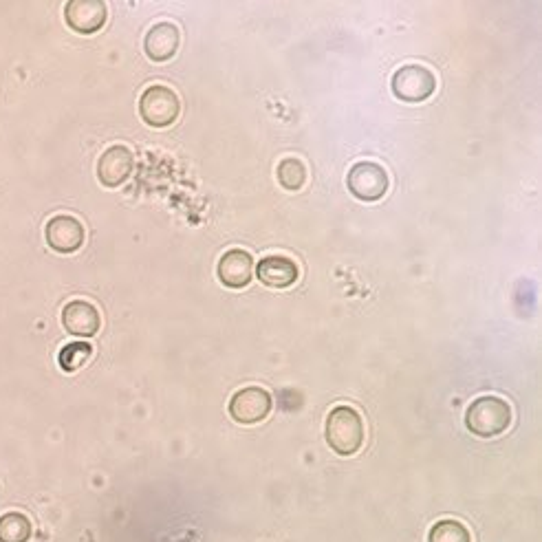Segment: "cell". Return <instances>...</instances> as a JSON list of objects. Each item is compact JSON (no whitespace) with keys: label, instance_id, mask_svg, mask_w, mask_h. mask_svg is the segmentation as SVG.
<instances>
[{"label":"cell","instance_id":"277c9868","mask_svg":"<svg viewBox=\"0 0 542 542\" xmlns=\"http://www.w3.org/2000/svg\"><path fill=\"white\" fill-rule=\"evenodd\" d=\"M351 194L360 201H379L388 190V175L386 170L373 164V161H360L355 164L346 179Z\"/></svg>","mask_w":542,"mask_h":542},{"label":"cell","instance_id":"9a60e30c","mask_svg":"<svg viewBox=\"0 0 542 542\" xmlns=\"http://www.w3.org/2000/svg\"><path fill=\"white\" fill-rule=\"evenodd\" d=\"M428 542H472L470 529L461 525L459 520H441L430 529Z\"/></svg>","mask_w":542,"mask_h":542},{"label":"cell","instance_id":"7c38bea8","mask_svg":"<svg viewBox=\"0 0 542 542\" xmlns=\"http://www.w3.org/2000/svg\"><path fill=\"white\" fill-rule=\"evenodd\" d=\"M256 276L271 289H287L298 280V265L285 256H267L258 263Z\"/></svg>","mask_w":542,"mask_h":542},{"label":"cell","instance_id":"ba28073f","mask_svg":"<svg viewBox=\"0 0 542 542\" xmlns=\"http://www.w3.org/2000/svg\"><path fill=\"white\" fill-rule=\"evenodd\" d=\"M47 243L58 254H73L78 252L84 243V227L78 219L69 214H58L47 223Z\"/></svg>","mask_w":542,"mask_h":542},{"label":"cell","instance_id":"7a4b0ae2","mask_svg":"<svg viewBox=\"0 0 542 542\" xmlns=\"http://www.w3.org/2000/svg\"><path fill=\"white\" fill-rule=\"evenodd\" d=\"M512 424V408L501 397H479L465 413V426L476 437H496Z\"/></svg>","mask_w":542,"mask_h":542},{"label":"cell","instance_id":"8fae6325","mask_svg":"<svg viewBox=\"0 0 542 542\" xmlns=\"http://www.w3.org/2000/svg\"><path fill=\"white\" fill-rule=\"evenodd\" d=\"M221 283L230 289H243L249 285L254 276V260L243 249H230L219 260V269H216Z\"/></svg>","mask_w":542,"mask_h":542},{"label":"cell","instance_id":"3957f363","mask_svg":"<svg viewBox=\"0 0 542 542\" xmlns=\"http://www.w3.org/2000/svg\"><path fill=\"white\" fill-rule=\"evenodd\" d=\"M179 111L181 104L177 93L161 84L148 86L142 100H139V113H142L144 122L153 128H166L170 124H175Z\"/></svg>","mask_w":542,"mask_h":542},{"label":"cell","instance_id":"2e32d148","mask_svg":"<svg viewBox=\"0 0 542 542\" xmlns=\"http://www.w3.org/2000/svg\"><path fill=\"white\" fill-rule=\"evenodd\" d=\"M278 181L285 190H300L307 181V168L300 159H283L278 166Z\"/></svg>","mask_w":542,"mask_h":542},{"label":"cell","instance_id":"52a82bcc","mask_svg":"<svg viewBox=\"0 0 542 542\" xmlns=\"http://www.w3.org/2000/svg\"><path fill=\"white\" fill-rule=\"evenodd\" d=\"M135 157L126 146H111L97 161V179L106 188H119L133 175Z\"/></svg>","mask_w":542,"mask_h":542},{"label":"cell","instance_id":"e0dca14e","mask_svg":"<svg viewBox=\"0 0 542 542\" xmlns=\"http://www.w3.org/2000/svg\"><path fill=\"white\" fill-rule=\"evenodd\" d=\"M91 353H93V351H91V346H89V344H84V342H75V344L64 346L62 353H60V366H62L67 373L78 371L80 366H84L86 362H89Z\"/></svg>","mask_w":542,"mask_h":542},{"label":"cell","instance_id":"9c48e42d","mask_svg":"<svg viewBox=\"0 0 542 542\" xmlns=\"http://www.w3.org/2000/svg\"><path fill=\"white\" fill-rule=\"evenodd\" d=\"M64 18L78 34H95L106 23V5L102 0H71L64 7Z\"/></svg>","mask_w":542,"mask_h":542},{"label":"cell","instance_id":"5bb4252c","mask_svg":"<svg viewBox=\"0 0 542 542\" xmlns=\"http://www.w3.org/2000/svg\"><path fill=\"white\" fill-rule=\"evenodd\" d=\"M31 538L29 518L12 512L0 518V542H27Z\"/></svg>","mask_w":542,"mask_h":542},{"label":"cell","instance_id":"6da1fadb","mask_svg":"<svg viewBox=\"0 0 542 542\" xmlns=\"http://www.w3.org/2000/svg\"><path fill=\"white\" fill-rule=\"evenodd\" d=\"M327 441L342 457L360 452L364 446V421L355 408L338 406L327 417Z\"/></svg>","mask_w":542,"mask_h":542},{"label":"cell","instance_id":"30bf717a","mask_svg":"<svg viewBox=\"0 0 542 542\" xmlns=\"http://www.w3.org/2000/svg\"><path fill=\"white\" fill-rule=\"evenodd\" d=\"M62 324L75 338H93L102 327V318L91 302L73 300L62 311Z\"/></svg>","mask_w":542,"mask_h":542},{"label":"cell","instance_id":"4fadbf2b","mask_svg":"<svg viewBox=\"0 0 542 542\" xmlns=\"http://www.w3.org/2000/svg\"><path fill=\"white\" fill-rule=\"evenodd\" d=\"M179 29L172 23H157L146 34L144 49L146 56L153 62H166L175 56L179 49Z\"/></svg>","mask_w":542,"mask_h":542},{"label":"cell","instance_id":"8992f818","mask_svg":"<svg viewBox=\"0 0 542 542\" xmlns=\"http://www.w3.org/2000/svg\"><path fill=\"white\" fill-rule=\"evenodd\" d=\"M271 413V397L267 390L258 386H247L232 397L230 401V415L236 424L254 426L267 419Z\"/></svg>","mask_w":542,"mask_h":542},{"label":"cell","instance_id":"5b68a950","mask_svg":"<svg viewBox=\"0 0 542 542\" xmlns=\"http://www.w3.org/2000/svg\"><path fill=\"white\" fill-rule=\"evenodd\" d=\"M437 80L426 67L406 64L393 75V93L404 102H424L435 93Z\"/></svg>","mask_w":542,"mask_h":542}]
</instances>
